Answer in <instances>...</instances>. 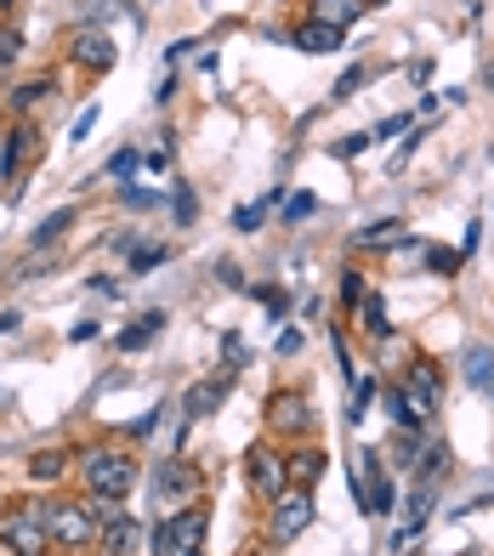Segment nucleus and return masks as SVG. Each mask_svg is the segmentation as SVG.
<instances>
[{
	"instance_id": "f257e3e1",
	"label": "nucleus",
	"mask_w": 494,
	"mask_h": 556,
	"mask_svg": "<svg viewBox=\"0 0 494 556\" xmlns=\"http://www.w3.org/2000/svg\"><path fill=\"white\" fill-rule=\"evenodd\" d=\"M0 545L12 556H40L52 545V505L40 500H12V511L0 517Z\"/></svg>"
},
{
	"instance_id": "f03ea898",
	"label": "nucleus",
	"mask_w": 494,
	"mask_h": 556,
	"mask_svg": "<svg viewBox=\"0 0 494 556\" xmlns=\"http://www.w3.org/2000/svg\"><path fill=\"white\" fill-rule=\"evenodd\" d=\"M86 489L97 500H126L137 489V460L126 448H91L86 454Z\"/></svg>"
},
{
	"instance_id": "7ed1b4c3",
	"label": "nucleus",
	"mask_w": 494,
	"mask_h": 556,
	"mask_svg": "<svg viewBox=\"0 0 494 556\" xmlns=\"http://www.w3.org/2000/svg\"><path fill=\"white\" fill-rule=\"evenodd\" d=\"M313 517H318L313 489H284L274 505H267V540H274V545H295L313 528Z\"/></svg>"
},
{
	"instance_id": "20e7f679",
	"label": "nucleus",
	"mask_w": 494,
	"mask_h": 556,
	"mask_svg": "<svg viewBox=\"0 0 494 556\" xmlns=\"http://www.w3.org/2000/svg\"><path fill=\"white\" fill-rule=\"evenodd\" d=\"M313 397L307 392H295V387H284V392H274L267 397V426H274L279 438H295V443H307L313 438Z\"/></svg>"
},
{
	"instance_id": "39448f33",
	"label": "nucleus",
	"mask_w": 494,
	"mask_h": 556,
	"mask_svg": "<svg viewBox=\"0 0 494 556\" xmlns=\"http://www.w3.org/2000/svg\"><path fill=\"white\" fill-rule=\"evenodd\" d=\"M205 489V471L200 466H188L182 454H170V460H160L154 471V505H193Z\"/></svg>"
},
{
	"instance_id": "423d86ee",
	"label": "nucleus",
	"mask_w": 494,
	"mask_h": 556,
	"mask_svg": "<svg viewBox=\"0 0 494 556\" xmlns=\"http://www.w3.org/2000/svg\"><path fill=\"white\" fill-rule=\"evenodd\" d=\"M398 387L409 392L415 409L432 420V415H438V403H443V364L427 358V352H409V364H404V381H398Z\"/></svg>"
},
{
	"instance_id": "0eeeda50",
	"label": "nucleus",
	"mask_w": 494,
	"mask_h": 556,
	"mask_svg": "<svg viewBox=\"0 0 494 556\" xmlns=\"http://www.w3.org/2000/svg\"><path fill=\"white\" fill-rule=\"evenodd\" d=\"M52 545L63 551H86L97 545V511L80 500H52Z\"/></svg>"
},
{
	"instance_id": "6e6552de",
	"label": "nucleus",
	"mask_w": 494,
	"mask_h": 556,
	"mask_svg": "<svg viewBox=\"0 0 494 556\" xmlns=\"http://www.w3.org/2000/svg\"><path fill=\"white\" fill-rule=\"evenodd\" d=\"M91 511H97V551L103 556H126L137 545V517L119 500H97Z\"/></svg>"
},
{
	"instance_id": "1a4fd4ad",
	"label": "nucleus",
	"mask_w": 494,
	"mask_h": 556,
	"mask_svg": "<svg viewBox=\"0 0 494 556\" xmlns=\"http://www.w3.org/2000/svg\"><path fill=\"white\" fill-rule=\"evenodd\" d=\"M244 477H251V494L262 500V505H274L284 489H290V460L279 448H251V460H244Z\"/></svg>"
},
{
	"instance_id": "9d476101",
	"label": "nucleus",
	"mask_w": 494,
	"mask_h": 556,
	"mask_svg": "<svg viewBox=\"0 0 494 556\" xmlns=\"http://www.w3.org/2000/svg\"><path fill=\"white\" fill-rule=\"evenodd\" d=\"M353 494H358V505L369 517H387L392 511V477L381 471V454H358V471H353Z\"/></svg>"
},
{
	"instance_id": "9b49d317",
	"label": "nucleus",
	"mask_w": 494,
	"mask_h": 556,
	"mask_svg": "<svg viewBox=\"0 0 494 556\" xmlns=\"http://www.w3.org/2000/svg\"><path fill=\"white\" fill-rule=\"evenodd\" d=\"M233 381H239V369H221V375H211V381H193L188 397H182V415L188 420H211L221 409V397L233 392Z\"/></svg>"
},
{
	"instance_id": "f8f14e48",
	"label": "nucleus",
	"mask_w": 494,
	"mask_h": 556,
	"mask_svg": "<svg viewBox=\"0 0 494 556\" xmlns=\"http://www.w3.org/2000/svg\"><path fill=\"white\" fill-rule=\"evenodd\" d=\"M68 58L80 63V68H91V74H109L114 68V40L103 29H80V35L68 40Z\"/></svg>"
},
{
	"instance_id": "ddd939ff",
	"label": "nucleus",
	"mask_w": 494,
	"mask_h": 556,
	"mask_svg": "<svg viewBox=\"0 0 494 556\" xmlns=\"http://www.w3.org/2000/svg\"><path fill=\"white\" fill-rule=\"evenodd\" d=\"M284 460H290V489H318V477L330 471V454L318 443H295Z\"/></svg>"
},
{
	"instance_id": "4468645a",
	"label": "nucleus",
	"mask_w": 494,
	"mask_h": 556,
	"mask_svg": "<svg viewBox=\"0 0 494 556\" xmlns=\"http://www.w3.org/2000/svg\"><path fill=\"white\" fill-rule=\"evenodd\" d=\"M170 528H177V551L182 556H200L205 551V528H211V505H182V517H170Z\"/></svg>"
},
{
	"instance_id": "2eb2a0df",
	"label": "nucleus",
	"mask_w": 494,
	"mask_h": 556,
	"mask_svg": "<svg viewBox=\"0 0 494 556\" xmlns=\"http://www.w3.org/2000/svg\"><path fill=\"white\" fill-rule=\"evenodd\" d=\"M307 17H313V23H325V29H341V35H347L353 23L364 17V0H313Z\"/></svg>"
},
{
	"instance_id": "dca6fc26",
	"label": "nucleus",
	"mask_w": 494,
	"mask_h": 556,
	"mask_svg": "<svg viewBox=\"0 0 494 556\" xmlns=\"http://www.w3.org/2000/svg\"><path fill=\"white\" fill-rule=\"evenodd\" d=\"M290 46L295 52H307V58H325V52H341V29H325V23H302V29L290 35Z\"/></svg>"
},
{
	"instance_id": "f3484780",
	"label": "nucleus",
	"mask_w": 494,
	"mask_h": 556,
	"mask_svg": "<svg viewBox=\"0 0 494 556\" xmlns=\"http://www.w3.org/2000/svg\"><path fill=\"white\" fill-rule=\"evenodd\" d=\"M35 131L29 125H17V131L7 137V148H0V176H7V182H17V165H23V154H35Z\"/></svg>"
},
{
	"instance_id": "a211bd4d",
	"label": "nucleus",
	"mask_w": 494,
	"mask_h": 556,
	"mask_svg": "<svg viewBox=\"0 0 494 556\" xmlns=\"http://www.w3.org/2000/svg\"><path fill=\"white\" fill-rule=\"evenodd\" d=\"M466 387H478V392H489L494 387V346H466Z\"/></svg>"
},
{
	"instance_id": "6ab92c4d",
	"label": "nucleus",
	"mask_w": 494,
	"mask_h": 556,
	"mask_svg": "<svg viewBox=\"0 0 494 556\" xmlns=\"http://www.w3.org/2000/svg\"><path fill=\"white\" fill-rule=\"evenodd\" d=\"M274 205H284V188H267V193L256 199V205H244V211L233 216V227H239V233H256V227L267 222V211H274Z\"/></svg>"
},
{
	"instance_id": "aec40b11",
	"label": "nucleus",
	"mask_w": 494,
	"mask_h": 556,
	"mask_svg": "<svg viewBox=\"0 0 494 556\" xmlns=\"http://www.w3.org/2000/svg\"><path fill=\"white\" fill-rule=\"evenodd\" d=\"M68 227H74V205H63V211L46 216V222L35 227V233H29V244H35V250H46V244H58V239L68 233Z\"/></svg>"
},
{
	"instance_id": "412c9836",
	"label": "nucleus",
	"mask_w": 494,
	"mask_h": 556,
	"mask_svg": "<svg viewBox=\"0 0 494 556\" xmlns=\"http://www.w3.org/2000/svg\"><path fill=\"white\" fill-rule=\"evenodd\" d=\"M165 330V313H142L137 324H131V330H119V346H126V352H137V346H148V341H154Z\"/></svg>"
},
{
	"instance_id": "4be33fe9",
	"label": "nucleus",
	"mask_w": 494,
	"mask_h": 556,
	"mask_svg": "<svg viewBox=\"0 0 494 556\" xmlns=\"http://www.w3.org/2000/svg\"><path fill=\"white\" fill-rule=\"evenodd\" d=\"M376 392H381L376 375H358V381H353V392H347V420H353V426L369 415V403H376Z\"/></svg>"
},
{
	"instance_id": "5701e85b",
	"label": "nucleus",
	"mask_w": 494,
	"mask_h": 556,
	"mask_svg": "<svg viewBox=\"0 0 494 556\" xmlns=\"http://www.w3.org/2000/svg\"><path fill=\"white\" fill-rule=\"evenodd\" d=\"M398 233H404V222L387 216V222H369L364 233H358V244H364V250H387V244H398Z\"/></svg>"
},
{
	"instance_id": "b1692460",
	"label": "nucleus",
	"mask_w": 494,
	"mask_h": 556,
	"mask_svg": "<svg viewBox=\"0 0 494 556\" xmlns=\"http://www.w3.org/2000/svg\"><path fill=\"white\" fill-rule=\"evenodd\" d=\"M364 336H376V341H387V336H392V324H387V301H381V295H364Z\"/></svg>"
},
{
	"instance_id": "393cba45",
	"label": "nucleus",
	"mask_w": 494,
	"mask_h": 556,
	"mask_svg": "<svg viewBox=\"0 0 494 556\" xmlns=\"http://www.w3.org/2000/svg\"><path fill=\"white\" fill-rule=\"evenodd\" d=\"M364 80H369V68H364V63H353V68H341V80L330 86V103H347V97H353V91H358Z\"/></svg>"
},
{
	"instance_id": "a878e982",
	"label": "nucleus",
	"mask_w": 494,
	"mask_h": 556,
	"mask_svg": "<svg viewBox=\"0 0 494 556\" xmlns=\"http://www.w3.org/2000/svg\"><path fill=\"white\" fill-rule=\"evenodd\" d=\"M40 97H52V80H29V86H17V91H12V109H17V114H29V109L40 103Z\"/></svg>"
},
{
	"instance_id": "bb28decb",
	"label": "nucleus",
	"mask_w": 494,
	"mask_h": 556,
	"mask_svg": "<svg viewBox=\"0 0 494 556\" xmlns=\"http://www.w3.org/2000/svg\"><path fill=\"white\" fill-rule=\"evenodd\" d=\"M17 58H23V29H12V23H7V29H0V74L17 68Z\"/></svg>"
},
{
	"instance_id": "cd10ccee",
	"label": "nucleus",
	"mask_w": 494,
	"mask_h": 556,
	"mask_svg": "<svg viewBox=\"0 0 494 556\" xmlns=\"http://www.w3.org/2000/svg\"><path fill=\"white\" fill-rule=\"evenodd\" d=\"M29 477H35V483H52V477H63V454H52V448L35 454V460H29Z\"/></svg>"
},
{
	"instance_id": "c85d7f7f",
	"label": "nucleus",
	"mask_w": 494,
	"mask_h": 556,
	"mask_svg": "<svg viewBox=\"0 0 494 556\" xmlns=\"http://www.w3.org/2000/svg\"><path fill=\"white\" fill-rule=\"evenodd\" d=\"M165 205H170V211H177V222H182V227H188L193 216H200V199H193V193H188L182 182H177V193H170V199H165Z\"/></svg>"
},
{
	"instance_id": "c756f323",
	"label": "nucleus",
	"mask_w": 494,
	"mask_h": 556,
	"mask_svg": "<svg viewBox=\"0 0 494 556\" xmlns=\"http://www.w3.org/2000/svg\"><path fill=\"white\" fill-rule=\"evenodd\" d=\"M165 256H170L165 244H148V250H131V273H154V267H160Z\"/></svg>"
},
{
	"instance_id": "7c9ffc66",
	"label": "nucleus",
	"mask_w": 494,
	"mask_h": 556,
	"mask_svg": "<svg viewBox=\"0 0 494 556\" xmlns=\"http://www.w3.org/2000/svg\"><path fill=\"white\" fill-rule=\"evenodd\" d=\"M307 216H318V199H313V193L284 199V222H307Z\"/></svg>"
},
{
	"instance_id": "2f4dec72",
	"label": "nucleus",
	"mask_w": 494,
	"mask_h": 556,
	"mask_svg": "<svg viewBox=\"0 0 494 556\" xmlns=\"http://www.w3.org/2000/svg\"><path fill=\"white\" fill-rule=\"evenodd\" d=\"M369 290H364V273H341V307H358Z\"/></svg>"
},
{
	"instance_id": "473e14b6",
	"label": "nucleus",
	"mask_w": 494,
	"mask_h": 556,
	"mask_svg": "<svg viewBox=\"0 0 494 556\" xmlns=\"http://www.w3.org/2000/svg\"><path fill=\"white\" fill-rule=\"evenodd\" d=\"M137 165H142L137 148H119V154L109 160V176H137Z\"/></svg>"
},
{
	"instance_id": "72a5a7b5",
	"label": "nucleus",
	"mask_w": 494,
	"mask_h": 556,
	"mask_svg": "<svg viewBox=\"0 0 494 556\" xmlns=\"http://www.w3.org/2000/svg\"><path fill=\"white\" fill-rule=\"evenodd\" d=\"M126 205H131V211H154V205H160V193H148V188H126Z\"/></svg>"
},
{
	"instance_id": "f704fd0d",
	"label": "nucleus",
	"mask_w": 494,
	"mask_h": 556,
	"mask_svg": "<svg viewBox=\"0 0 494 556\" xmlns=\"http://www.w3.org/2000/svg\"><path fill=\"white\" fill-rule=\"evenodd\" d=\"M427 267H432V273H455V267H460V256H455V250H432Z\"/></svg>"
},
{
	"instance_id": "c9c22d12",
	"label": "nucleus",
	"mask_w": 494,
	"mask_h": 556,
	"mask_svg": "<svg viewBox=\"0 0 494 556\" xmlns=\"http://www.w3.org/2000/svg\"><path fill=\"white\" fill-rule=\"evenodd\" d=\"M404 125H409V114H392V119H381V125H376V137H398Z\"/></svg>"
},
{
	"instance_id": "e433bc0d",
	"label": "nucleus",
	"mask_w": 494,
	"mask_h": 556,
	"mask_svg": "<svg viewBox=\"0 0 494 556\" xmlns=\"http://www.w3.org/2000/svg\"><path fill=\"white\" fill-rule=\"evenodd\" d=\"M369 142H376V137H347V142H341V148H335V154H341V160H353V154H364V148H369Z\"/></svg>"
},
{
	"instance_id": "4c0bfd02",
	"label": "nucleus",
	"mask_w": 494,
	"mask_h": 556,
	"mask_svg": "<svg viewBox=\"0 0 494 556\" xmlns=\"http://www.w3.org/2000/svg\"><path fill=\"white\" fill-rule=\"evenodd\" d=\"M91 125H97V109H86L80 119H74V142H86V137H91Z\"/></svg>"
},
{
	"instance_id": "58836bf2",
	"label": "nucleus",
	"mask_w": 494,
	"mask_h": 556,
	"mask_svg": "<svg viewBox=\"0 0 494 556\" xmlns=\"http://www.w3.org/2000/svg\"><path fill=\"white\" fill-rule=\"evenodd\" d=\"M188 52H200V40H177V46H170V52H165V63L177 68V58H188Z\"/></svg>"
},
{
	"instance_id": "ea45409f",
	"label": "nucleus",
	"mask_w": 494,
	"mask_h": 556,
	"mask_svg": "<svg viewBox=\"0 0 494 556\" xmlns=\"http://www.w3.org/2000/svg\"><path fill=\"white\" fill-rule=\"evenodd\" d=\"M290 352H302V330H284L279 336V358H290Z\"/></svg>"
},
{
	"instance_id": "a19ab883",
	"label": "nucleus",
	"mask_w": 494,
	"mask_h": 556,
	"mask_svg": "<svg viewBox=\"0 0 494 556\" xmlns=\"http://www.w3.org/2000/svg\"><path fill=\"white\" fill-rule=\"evenodd\" d=\"M170 97H177V74H165V80H160V91H154V103L165 109V103H170Z\"/></svg>"
},
{
	"instance_id": "79ce46f5",
	"label": "nucleus",
	"mask_w": 494,
	"mask_h": 556,
	"mask_svg": "<svg viewBox=\"0 0 494 556\" xmlns=\"http://www.w3.org/2000/svg\"><path fill=\"white\" fill-rule=\"evenodd\" d=\"M216 273H221V285H233V290H244V278H239V267H233V262H221Z\"/></svg>"
},
{
	"instance_id": "37998d69",
	"label": "nucleus",
	"mask_w": 494,
	"mask_h": 556,
	"mask_svg": "<svg viewBox=\"0 0 494 556\" xmlns=\"http://www.w3.org/2000/svg\"><path fill=\"white\" fill-rule=\"evenodd\" d=\"M369 7H387V0H364V12H369Z\"/></svg>"
},
{
	"instance_id": "c03bdc74",
	"label": "nucleus",
	"mask_w": 494,
	"mask_h": 556,
	"mask_svg": "<svg viewBox=\"0 0 494 556\" xmlns=\"http://www.w3.org/2000/svg\"><path fill=\"white\" fill-rule=\"evenodd\" d=\"M489 91H494V63H489Z\"/></svg>"
},
{
	"instance_id": "a18cd8bd",
	"label": "nucleus",
	"mask_w": 494,
	"mask_h": 556,
	"mask_svg": "<svg viewBox=\"0 0 494 556\" xmlns=\"http://www.w3.org/2000/svg\"><path fill=\"white\" fill-rule=\"evenodd\" d=\"M244 556H267V551H244Z\"/></svg>"
},
{
	"instance_id": "49530a36",
	"label": "nucleus",
	"mask_w": 494,
	"mask_h": 556,
	"mask_svg": "<svg viewBox=\"0 0 494 556\" xmlns=\"http://www.w3.org/2000/svg\"><path fill=\"white\" fill-rule=\"evenodd\" d=\"M466 556H483V551H466Z\"/></svg>"
},
{
	"instance_id": "de8ad7c7",
	"label": "nucleus",
	"mask_w": 494,
	"mask_h": 556,
	"mask_svg": "<svg viewBox=\"0 0 494 556\" xmlns=\"http://www.w3.org/2000/svg\"><path fill=\"white\" fill-rule=\"evenodd\" d=\"M489 392H494V387H489Z\"/></svg>"
}]
</instances>
